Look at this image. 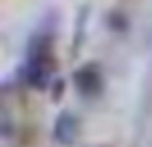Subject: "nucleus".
I'll return each mask as SVG.
<instances>
[{
	"mask_svg": "<svg viewBox=\"0 0 152 147\" xmlns=\"http://www.w3.org/2000/svg\"><path fill=\"white\" fill-rule=\"evenodd\" d=\"M53 142L61 147H69L77 142V137H80V118L72 112V110H61L59 115H56V121H53Z\"/></svg>",
	"mask_w": 152,
	"mask_h": 147,
	"instance_id": "3",
	"label": "nucleus"
},
{
	"mask_svg": "<svg viewBox=\"0 0 152 147\" xmlns=\"http://www.w3.org/2000/svg\"><path fill=\"white\" fill-rule=\"evenodd\" d=\"M51 88H53V91H51V99H59V96H61V91H64V80H61V78H56V80L51 83Z\"/></svg>",
	"mask_w": 152,
	"mask_h": 147,
	"instance_id": "6",
	"label": "nucleus"
},
{
	"mask_svg": "<svg viewBox=\"0 0 152 147\" xmlns=\"http://www.w3.org/2000/svg\"><path fill=\"white\" fill-rule=\"evenodd\" d=\"M88 147H112V145H104V142H99V145H88Z\"/></svg>",
	"mask_w": 152,
	"mask_h": 147,
	"instance_id": "7",
	"label": "nucleus"
},
{
	"mask_svg": "<svg viewBox=\"0 0 152 147\" xmlns=\"http://www.w3.org/2000/svg\"><path fill=\"white\" fill-rule=\"evenodd\" d=\"M53 70H56V56H53V59H43V62H27V59H24V64H19L16 78H19L24 86H29V88H35V91H43V88H48Z\"/></svg>",
	"mask_w": 152,
	"mask_h": 147,
	"instance_id": "1",
	"label": "nucleus"
},
{
	"mask_svg": "<svg viewBox=\"0 0 152 147\" xmlns=\"http://www.w3.org/2000/svg\"><path fill=\"white\" fill-rule=\"evenodd\" d=\"M72 83H75V88H77L80 96H86V99L99 96V94L104 91V75H102V67H99L96 62H86V64H80V67L72 72Z\"/></svg>",
	"mask_w": 152,
	"mask_h": 147,
	"instance_id": "2",
	"label": "nucleus"
},
{
	"mask_svg": "<svg viewBox=\"0 0 152 147\" xmlns=\"http://www.w3.org/2000/svg\"><path fill=\"white\" fill-rule=\"evenodd\" d=\"M88 16V8H80V13H77V27H75V40H72V51H77L80 48V32H83V19Z\"/></svg>",
	"mask_w": 152,
	"mask_h": 147,
	"instance_id": "5",
	"label": "nucleus"
},
{
	"mask_svg": "<svg viewBox=\"0 0 152 147\" xmlns=\"http://www.w3.org/2000/svg\"><path fill=\"white\" fill-rule=\"evenodd\" d=\"M107 27H110L112 32H126V29H128V13H123L120 8H112V11L107 13Z\"/></svg>",
	"mask_w": 152,
	"mask_h": 147,
	"instance_id": "4",
	"label": "nucleus"
}]
</instances>
